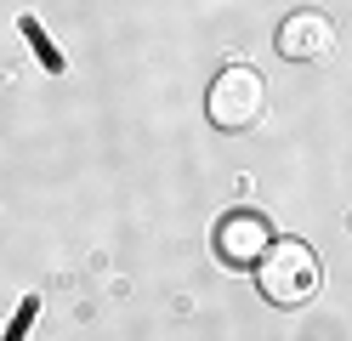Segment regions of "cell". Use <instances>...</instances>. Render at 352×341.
I'll return each instance as SVG.
<instances>
[{
  "mask_svg": "<svg viewBox=\"0 0 352 341\" xmlns=\"http://www.w3.org/2000/svg\"><path fill=\"white\" fill-rule=\"evenodd\" d=\"M256 285H261V296H267L273 307H301V302H313V296H318L324 267H318V256H313V245L273 239L267 256L256 262Z\"/></svg>",
  "mask_w": 352,
  "mask_h": 341,
  "instance_id": "6da1fadb",
  "label": "cell"
},
{
  "mask_svg": "<svg viewBox=\"0 0 352 341\" xmlns=\"http://www.w3.org/2000/svg\"><path fill=\"white\" fill-rule=\"evenodd\" d=\"M205 114L210 125L222 131H250L261 125V114H267V80L256 74V68H222V74L210 80V97H205Z\"/></svg>",
  "mask_w": 352,
  "mask_h": 341,
  "instance_id": "7a4b0ae2",
  "label": "cell"
},
{
  "mask_svg": "<svg viewBox=\"0 0 352 341\" xmlns=\"http://www.w3.org/2000/svg\"><path fill=\"white\" fill-rule=\"evenodd\" d=\"M267 245H273V227L261 211H233V216L216 222V256L228 267H256L267 256Z\"/></svg>",
  "mask_w": 352,
  "mask_h": 341,
  "instance_id": "3957f363",
  "label": "cell"
},
{
  "mask_svg": "<svg viewBox=\"0 0 352 341\" xmlns=\"http://www.w3.org/2000/svg\"><path fill=\"white\" fill-rule=\"evenodd\" d=\"M336 52V23L324 12H290L278 23V57L290 63H324Z\"/></svg>",
  "mask_w": 352,
  "mask_h": 341,
  "instance_id": "277c9868",
  "label": "cell"
}]
</instances>
